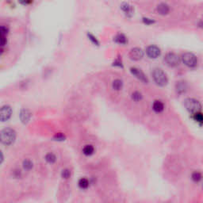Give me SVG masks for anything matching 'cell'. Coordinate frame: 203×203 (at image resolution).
Returning <instances> with one entry per match:
<instances>
[{"instance_id": "cell-1", "label": "cell", "mask_w": 203, "mask_h": 203, "mask_svg": "<svg viewBox=\"0 0 203 203\" xmlns=\"http://www.w3.org/2000/svg\"><path fill=\"white\" fill-rule=\"evenodd\" d=\"M16 139V132L11 128H6L0 132V141L5 145H11Z\"/></svg>"}, {"instance_id": "cell-2", "label": "cell", "mask_w": 203, "mask_h": 203, "mask_svg": "<svg viewBox=\"0 0 203 203\" xmlns=\"http://www.w3.org/2000/svg\"><path fill=\"white\" fill-rule=\"evenodd\" d=\"M152 78L155 83L160 87H164L168 84V75L161 68H155L152 72Z\"/></svg>"}, {"instance_id": "cell-3", "label": "cell", "mask_w": 203, "mask_h": 203, "mask_svg": "<svg viewBox=\"0 0 203 203\" xmlns=\"http://www.w3.org/2000/svg\"><path fill=\"white\" fill-rule=\"evenodd\" d=\"M184 106L191 114L201 112V105L200 102L192 98H188L187 99H185Z\"/></svg>"}, {"instance_id": "cell-4", "label": "cell", "mask_w": 203, "mask_h": 203, "mask_svg": "<svg viewBox=\"0 0 203 203\" xmlns=\"http://www.w3.org/2000/svg\"><path fill=\"white\" fill-rule=\"evenodd\" d=\"M182 61L189 68H195L198 65V58L191 52H185L182 55Z\"/></svg>"}, {"instance_id": "cell-5", "label": "cell", "mask_w": 203, "mask_h": 203, "mask_svg": "<svg viewBox=\"0 0 203 203\" xmlns=\"http://www.w3.org/2000/svg\"><path fill=\"white\" fill-rule=\"evenodd\" d=\"M164 62L169 67H176L180 63V57L175 52H168L164 56Z\"/></svg>"}, {"instance_id": "cell-6", "label": "cell", "mask_w": 203, "mask_h": 203, "mask_svg": "<svg viewBox=\"0 0 203 203\" xmlns=\"http://www.w3.org/2000/svg\"><path fill=\"white\" fill-rule=\"evenodd\" d=\"M12 115V108L8 105L3 106L0 108V121H6L11 118Z\"/></svg>"}, {"instance_id": "cell-7", "label": "cell", "mask_w": 203, "mask_h": 203, "mask_svg": "<svg viewBox=\"0 0 203 203\" xmlns=\"http://www.w3.org/2000/svg\"><path fill=\"white\" fill-rule=\"evenodd\" d=\"M146 54L151 59H156L160 56L161 51L160 48L155 45H150L146 48Z\"/></svg>"}, {"instance_id": "cell-8", "label": "cell", "mask_w": 203, "mask_h": 203, "mask_svg": "<svg viewBox=\"0 0 203 203\" xmlns=\"http://www.w3.org/2000/svg\"><path fill=\"white\" fill-rule=\"evenodd\" d=\"M128 56H129L131 60L138 61V60H141V59L143 58L144 51L141 48L136 47V48H133L130 50Z\"/></svg>"}, {"instance_id": "cell-9", "label": "cell", "mask_w": 203, "mask_h": 203, "mask_svg": "<svg viewBox=\"0 0 203 203\" xmlns=\"http://www.w3.org/2000/svg\"><path fill=\"white\" fill-rule=\"evenodd\" d=\"M130 72L136 78H137V79H139V80H141V82H143V83H148V77L146 76V75H145V73H144L141 69L133 67V68H130Z\"/></svg>"}, {"instance_id": "cell-10", "label": "cell", "mask_w": 203, "mask_h": 203, "mask_svg": "<svg viewBox=\"0 0 203 203\" xmlns=\"http://www.w3.org/2000/svg\"><path fill=\"white\" fill-rule=\"evenodd\" d=\"M19 116H20V120H21L23 124H27V123L29 121V120H30L32 114L31 112H30L29 110H27V109H22V110H21V112H20Z\"/></svg>"}, {"instance_id": "cell-11", "label": "cell", "mask_w": 203, "mask_h": 203, "mask_svg": "<svg viewBox=\"0 0 203 203\" xmlns=\"http://www.w3.org/2000/svg\"><path fill=\"white\" fill-rule=\"evenodd\" d=\"M187 83L185 81H178L175 83V90L176 92L179 95L186 93V91H187Z\"/></svg>"}, {"instance_id": "cell-12", "label": "cell", "mask_w": 203, "mask_h": 203, "mask_svg": "<svg viewBox=\"0 0 203 203\" xmlns=\"http://www.w3.org/2000/svg\"><path fill=\"white\" fill-rule=\"evenodd\" d=\"M156 10H157V12L162 15H168L169 11H170V7L168 6L167 3H164V2H162L158 5L157 7H156Z\"/></svg>"}, {"instance_id": "cell-13", "label": "cell", "mask_w": 203, "mask_h": 203, "mask_svg": "<svg viewBox=\"0 0 203 203\" xmlns=\"http://www.w3.org/2000/svg\"><path fill=\"white\" fill-rule=\"evenodd\" d=\"M121 8L124 11L125 14H126L128 16H131L133 13V11H134L133 6L128 3V2H122L121 5Z\"/></svg>"}, {"instance_id": "cell-14", "label": "cell", "mask_w": 203, "mask_h": 203, "mask_svg": "<svg viewBox=\"0 0 203 203\" xmlns=\"http://www.w3.org/2000/svg\"><path fill=\"white\" fill-rule=\"evenodd\" d=\"M152 109L155 113H161L164 110V104L160 100H156L152 104Z\"/></svg>"}, {"instance_id": "cell-15", "label": "cell", "mask_w": 203, "mask_h": 203, "mask_svg": "<svg viewBox=\"0 0 203 203\" xmlns=\"http://www.w3.org/2000/svg\"><path fill=\"white\" fill-rule=\"evenodd\" d=\"M83 153L87 156H91L95 153V147L91 145H85L83 148Z\"/></svg>"}, {"instance_id": "cell-16", "label": "cell", "mask_w": 203, "mask_h": 203, "mask_svg": "<svg viewBox=\"0 0 203 203\" xmlns=\"http://www.w3.org/2000/svg\"><path fill=\"white\" fill-rule=\"evenodd\" d=\"M114 42L120 45H125L128 42V39L123 33H118L114 38Z\"/></svg>"}, {"instance_id": "cell-17", "label": "cell", "mask_w": 203, "mask_h": 203, "mask_svg": "<svg viewBox=\"0 0 203 203\" xmlns=\"http://www.w3.org/2000/svg\"><path fill=\"white\" fill-rule=\"evenodd\" d=\"M78 186L82 190H87L90 186V181L86 178H81L78 182Z\"/></svg>"}, {"instance_id": "cell-18", "label": "cell", "mask_w": 203, "mask_h": 203, "mask_svg": "<svg viewBox=\"0 0 203 203\" xmlns=\"http://www.w3.org/2000/svg\"><path fill=\"white\" fill-rule=\"evenodd\" d=\"M45 160L47 163L50 164H54L55 162L56 161V155L52 152H48L45 155Z\"/></svg>"}, {"instance_id": "cell-19", "label": "cell", "mask_w": 203, "mask_h": 203, "mask_svg": "<svg viewBox=\"0 0 203 203\" xmlns=\"http://www.w3.org/2000/svg\"><path fill=\"white\" fill-rule=\"evenodd\" d=\"M123 87V82L121 79H114V81H113V83H112V87L113 89H114L115 91H120V90H121V88H122Z\"/></svg>"}, {"instance_id": "cell-20", "label": "cell", "mask_w": 203, "mask_h": 203, "mask_svg": "<svg viewBox=\"0 0 203 203\" xmlns=\"http://www.w3.org/2000/svg\"><path fill=\"white\" fill-rule=\"evenodd\" d=\"M23 168L25 169V171H31L33 168V163L29 159H26L23 161L22 163Z\"/></svg>"}, {"instance_id": "cell-21", "label": "cell", "mask_w": 203, "mask_h": 203, "mask_svg": "<svg viewBox=\"0 0 203 203\" xmlns=\"http://www.w3.org/2000/svg\"><path fill=\"white\" fill-rule=\"evenodd\" d=\"M201 178H202V175H201V173L200 171H194L191 175V179L195 182H197L198 183L201 180Z\"/></svg>"}, {"instance_id": "cell-22", "label": "cell", "mask_w": 203, "mask_h": 203, "mask_svg": "<svg viewBox=\"0 0 203 203\" xmlns=\"http://www.w3.org/2000/svg\"><path fill=\"white\" fill-rule=\"evenodd\" d=\"M193 118H194L195 121H196L198 123H199L200 125H201V124H202V121H203L202 114H201V112L196 113V114H193Z\"/></svg>"}, {"instance_id": "cell-23", "label": "cell", "mask_w": 203, "mask_h": 203, "mask_svg": "<svg viewBox=\"0 0 203 203\" xmlns=\"http://www.w3.org/2000/svg\"><path fill=\"white\" fill-rule=\"evenodd\" d=\"M142 95L140 93L139 91H134L133 94H132V98H133V101L135 102H139L142 99Z\"/></svg>"}, {"instance_id": "cell-24", "label": "cell", "mask_w": 203, "mask_h": 203, "mask_svg": "<svg viewBox=\"0 0 203 203\" xmlns=\"http://www.w3.org/2000/svg\"><path fill=\"white\" fill-rule=\"evenodd\" d=\"M61 177L64 179H68L71 177V171L69 169H64L61 172Z\"/></svg>"}, {"instance_id": "cell-25", "label": "cell", "mask_w": 203, "mask_h": 203, "mask_svg": "<svg viewBox=\"0 0 203 203\" xmlns=\"http://www.w3.org/2000/svg\"><path fill=\"white\" fill-rule=\"evenodd\" d=\"M65 136H64V134H63L62 133H56L55 136H54V139L56 140V141H63L65 140Z\"/></svg>"}, {"instance_id": "cell-26", "label": "cell", "mask_w": 203, "mask_h": 203, "mask_svg": "<svg viewBox=\"0 0 203 203\" xmlns=\"http://www.w3.org/2000/svg\"><path fill=\"white\" fill-rule=\"evenodd\" d=\"M87 36H88V38H89V39L91 40L92 43L95 44V45H99V42H98V40L96 39L94 35H92L91 33H87Z\"/></svg>"}, {"instance_id": "cell-27", "label": "cell", "mask_w": 203, "mask_h": 203, "mask_svg": "<svg viewBox=\"0 0 203 203\" xmlns=\"http://www.w3.org/2000/svg\"><path fill=\"white\" fill-rule=\"evenodd\" d=\"M8 33V29L6 26H0V36L5 37Z\"/></svg>"}, {"instance_id": "cell-28", "label": "cell", "mask_w": 203, "mask_h": 203, "mask_svg": "<svg viewBox=\"0 0 203 203\" xmlns=\"http://www.w3.org/2000/svg\"><path fill=\"white\" fill-rule=\"evenodd\" d=\"M114 65L118 66V67H120V68H123V64H122V62H121V58L120 56H119L118 59L115 60V61L114 62Z\"/></svg>"}, {"instance_id": "cell-29", "label": "cell", "mask_w": 203, "mask_h": 203, "mask_svg": "<svg viewBox=\"0 0 203 203\" xmlns=\"http://www.w3.org/2000/svg\"><path fill=\"white\" fill-rule=\"evenodd\" d=\"M143 22L146 24V25H151V24H153L155 22V21L151 18H144Z\"/></svg>"}, {"instance_id": "cell-30", "label": "cell", "mask_w": 203, "mask_h": 203, "mask_svg": "<svg viewBox=\"0 0 203 203\" xmlns=\"http://www.w3.org/2000/svg\"><path fill=\"white\" fill-rule=\"evenodd\" d=\"M6 44V39L5 37L0 36V47H3Z\"/></svg>"}, {"instance_id": "cell-31", "label": "cell", "mask_w": 203, "mask_h": 203, "mask_svg": "<svg viewBox=\"0 0 203 203\" xmlns=\"http://www.w3.org/2000/svg\"><path fill=\"white\" fill-rule=\"evenodd\" d=\"M3 159H4V157H3V154H2V151H0V164L2 163V161H3Z\"/></svg>"}, {"instance_id": "cell-32", "label": "cell", "mask_w": 203, "mask_h": 203, "mask_svg": "<svg viewBox=\"0 0 203 203\" xmlns=\"http://www.w3.org/2000/svg\"><path fill=\"white\" fill-rule=\"evenodd\" d=\"M2 50L1 49V48H0V55H1V54H2Z\"/></svg>"}]
</instances>
